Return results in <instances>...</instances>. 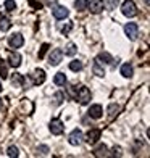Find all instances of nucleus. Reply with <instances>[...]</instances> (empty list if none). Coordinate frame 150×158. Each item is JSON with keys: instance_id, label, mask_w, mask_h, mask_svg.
Returning <instances> with one entry per match:
<instances>
[{"instance_id": "1", "label": "nucleus", "mask_w": 150, "mask_h": 158, "mask_svg": "<svg viewBox=\"0 0 150 158\" xmlns=\"http://www.w3.org/2000/svg\"><path fill=\"white\" fill-rule=\"evenodd\" d=\"M74 98L79 102V105H87L90 102V98H92V94H90V90L85 87V85H79L77 90H76Z\"/></svg>"}, {"instance_id": "2", "label": "nucleus", "mask_w": 150, "mask_h": 158, "mask_svg": "<svg viewBox=\"0 0 150 158\" xmlns=\"http://www.w3.org/2000/svg\"><path fill=\"white\" fill-rule=\"evenodd\" d=\"M121 11H123V15L127 16V18H134L137 15V6L132 0H124L123 5H121Z\"/></svg>"}, {"instance_id": "3", "label": "nucleus", "mask_w": 150, "mask_h": 158, "mask_svg": "<svg viewBox=\"0 0 150 158\" xmlns=\"http://www.w3.org/2000/svg\"><path fill=\"white\" fill-rule=\"evenodd\" d=\"M82 139H84V134H82L81 129H73V131H71V134L68 135V142H69V145H73V147L81 145Z\"/></svg>"}, {"instance_id": "4", "label": "nucleus", "mask_w": 150, "mask_h": 158, "mask_svg": "<svg viewBox=\"0 0 150 158\" xmlns=\"http://www.w3.org/2000/svg\"><path fill=\"white\" fill-rule=\"evenodd\" d=\"M124 34L129 40H135L139 35V26L135 23H126L124 24Z\"/></svg>"}, {"instance_id": "5", "label": "nucleus", "mask_w": 150, "mask_h": 158, "mask_svg": "<svg viewBox=\"0 0 150 158\" xmlns=\"http://www.w3.org/2000/svg\"><path fill=\"white\" fill-rule=\"evenodd\" d=\"M61 60H63V52L60 48H53L52 52L48 53V64H50V66H56V64H60Z\"/></svg>"}, {"instance_id": "6", "label": "nucleus", "mask_w": 150, "mask_h": 158, "mask_svg": "<svg viewBox=\"0 0 150 158\" xmlns=\"http://www.w3.org/2000/svg\"><path fill=\"white\" fill-rule=\"evenodd\" d=\"M105 8V2L103 0H90L87 3V10L90 13H94V15H98V13H102Z\"/></svg>"}, {"instance_id": "7", "label": "nucleus", "mask_w": 150, "mask_h": 158, "mask_svg": "<svg viewBox=\"0 0 150 158\" xmlns=\"http://www.w3.org/2000/svg\"><path fill=\"white\" fill-rule=\"evenodd\" d=\"M52 15H53L55 19H65V18H68V15H69V10L66 8V6L55 5L53 8H52Z\"/></svg>"}, {"instance_id": "8", "label": "nucleus", "mask_w": 150, "mask_h": 158, "mask_svg": "<svg viewBox=\"0 0 150 158\" xmlns=\"http://www.w3.org/2000/svg\"><path fill=\"white\" fill-rule=\"evenodd\" d=\"M23 44H24V37L19 32H15L8 37V45L11 48H19V47H23Z\"/></svg>"}, {"instance_id": "9", "label": "nucleus", "mask_w": 150, "mask_h": 158, "mask_svg": "<svg viewBox=\"0 0 150 158\" xmlns=\"http://www.w3.org/2000/svg\"><path fill=\"white\" fill-rule=\"evenodd\" d=\"M31 81H32L34 85L44 84V82H45V71H44V69H40V68L34 69V71H32V74H31Z\"/></svg>"}, {"instance_id": "10", "label": "nucleus", "mask_w": 150, "mask_h": 158, "mask_svg": "<svg viewBox=\"0 0 150 158\" xmlns=\"http://www.w3.org/2000/svg\"><path fill=\"white\" fill-rule=\"evenodd\" d=\"M87 114H89L92 119H100V118L103 116V108H102V105H98V103L90 105L89 110H87Z\"/></svg>"}, {"instance_id": "11", "label": "nucleus", "mask_w": 150, "mask_h": 158, "mask_svg": "<svg viewBox=\"0 0 150 158\" xmlns=\"http://www.w3.org/2000/svg\"><path fill=\"white\" fill-rule=\"evenodd\" d=\"M48 129H50V132H52L53 135H60V134H63V131H65V126H63L61 119H52L50 121Z\"/></svg>"}, {"instance_id": "12", "label": "nucleus", "mask_w": 150, "mask_h": 158, "mask_svg": "<svg viewBox=\"0 0 150 158\" xmlns=\"http://www.w3.org/2000/svg\"><path fill=\"white\" fill-rule=\"evenodd\" d=\"M100 134H102V132H100V129H89V131H87V134H85V142H87V143H90V145H94V143L95 142H98V139H100Z\"/></svg>"}, {"instance_id": "13", "label": "nucleus", "mask_w": 150, "mask_h": 158, "mask_svg": "<svg viewBox=\"0 0 150 158\" xmlns=\"http://www.w3.org/2000/svg\"><path fill=\"white\" fill-rule=\"evenodd\" d=\"M94 155L97 158H102V156H108V147L105 145V143H98V145L94 148Z\"/></svg>"}, {"instance_id": "14", "label": "nucleus", "mask_w": 150, "mask_h": 158, "mask_svg": "<svg viewBox=\"0 0 150 158\" xmlns=\"http://www.w3.org/2000/svg\"><path fill=\"white\" fill-rule=\"evenodd\" d=\"M92 71H94V74L98 76V77H103L105 76V68H103V63H100L97 58L94 61V64H92Z\"/></svg>"}, {"instance_id": "15", "label": "nucleus", "mask_w": 150, "mask_h": 158, "mask_svg": "<svg viewBox=\"0 0 150 158\" xmlns=\"http://www.w3.org/2000/svg\"><path fill=\"white\" fill-rule=\"evenodd\" d=\"M21 55L19 53H16V52H11L10 53V56H8V64L10 66H13V68H18L19 64H21Z\"/></svg>"}, {"instance_id": "16", "label": "nucleus", "mask_w": 150, "mask_h": 158, "mask_svg": "<svg viewBox=\"0 0 150 158\" xmlns=\"http://www.w3.org/2000/svg\"><path fill=\"white\" fill-rule=\"evenodd\" d=\"M10 82H11L13 87H23V84H24V76L19 74V73H15V74L11 76Z\"/></svg>"}, {"instance_id": "17", "label": "nucleus", "mask_w": 150, "mask_h": 158, "mask_svg": "<svg viewBox=\"0 0 150 158\" xmlns=\"http://www.w3.org/2000/svg\"><path fill=\"white\" fill-rule=\"evenodd\" d=\"M119 111H121V106L116 105V103H111V105L108 106V110H106V113H108V118H110V119L116 118Z\"/></svg>"}, {"instance_id": "18", "label": "nucleus", "mask_w": 150, "mask_h": 158, "mask_svg": "<svg viewBox=\"0 0 150 158\" xmlns=\"http://www.w3.org/2000/svg\"><path fill=\"white\" fill-rule=\"evenodd\" d=\"M10 27H11V21L6 18V16H0V31L6 32Z\"/></svg>"}, {"instance_id": "19", "label": "nucleus", "mask_w": 150, "mask_h": 158, "mask_svg": "<svg viewBox=\"0 0 150 158\" xmlns=\"http://www.w3.org/2000/svg\"><path fill=\"white\" fill-rule=\"evenodd\" d=\"M134 73V69L129 63H124V64H121V74H123V77H131Z\"/></svg>"}, {"instance_id": "20", "label": "nucleus", "mask_w": 150, "mask_h": 158, "mask_svg": "<svg viewBox=\"0 0 150 158\" xmlns=\"http://www.w3.org/2000/svg\"><path fill=\"white\" fill-rule=\"evenodd\" d=\"M87 3L89 0H74V8L77 11H85L87 10Z\"/></svg>"}, {"instance_id": "21", "label": "nucleus", "mask_w": 150, "mask_h": 158, "mask_svg": "<svg viewBox=\"0 0 150 158\" xmlns=\"http://www.w3.org/2000/svg\"><path fill=\"white\" fill-rule=\"evenodd\" d=\"M53 82L56 84V85H65L66 84V76H65V73H56L55 74V77H53Z\"/></svg>"}, {"instance_id": "22", "label": "nucleus", "mask_w": 150, "mask_h": 158, "mask_svg": "<svg viewBox=\"0 0 150 158\" xmlns=\"http://www.w3.org/2000/svg\"><path fill=\"white\" fill-rule=\"evenodd\" d=\"M97 60H98L100 63H105V64H110V63L113 61V58H111V55H110V53H106V52H103V53H100V55L97 56Z\"/></svg>"}, {"instance_id": "23", "label": "nucleus", "mask_w": 150, "mask_h": 158, "mask_svg": "<svg viewBox=\"0 0 150 158\" xmlns=\"http://www.w3.org/2000/svg\"><path fill=\"white\" fill-rule=\"evenodd\" d=\"M76 50H77V48H76V45L73 44V42H69V44L65 47V50H61V52L65 53V55H68V56H73V55L76 53Z\"/></svg>"}, {"instance_id": "24", "label": "nucleus", "mask_w": 150, "mask_h": 158, "mask_svg": "<svg viewBox=\"0 0 150 158\" xmlns=\"http://www.w3.org/2000/svg\"><path fill=\"white\" fill-rule=\"evenodd\" d=\"M0 77L2 79H6L8 77V66L3 60H0Z\"/></svg>"}, {"instance_id": "25", "label": "nucleus", "mask_w": 150, "mask_h": 158, "mask_svg": "<svg viewBox=\"0 0 150 158\" xmlns=\"http://www.w3.org/2000/svg\"><path fill=\"white\" fill-rule=\"evenodd\" d=\"M69 69L71 71H76V73H77V71H81L82 69V61L81 60H73V61L69 63Z\"/></svg>"}, {"instance_id": "26", "label": "nucleus", "mask_w": 150, "mask_h": 158, "mask_svg": "<svg viewBox=\"0 0 150 158\" xmlns=\"http://www.w3.org/2000/svg\"><path fill=\"white\" fill-rule=\"evenodd\" d=\"M6 155H8V156H13V158H16V156L19 155V152H18V147H15V145H10L8 148H6Z\"/></svg>"}, {"instance_id": "27", "label": "nucleus", "mask_w": 150, "mask_h": 158, "mask_svg": "<svg viewBox=\"0 0 150 158\" xmlns=\"http://www.w3.org/2000/svg\"><path fill=\"white\" fill-rule=\"evenodd\" d=\"M5 8H6V11H15L16 10V2H15V0H6V2H5Z\"/></svg>"}, {"instance_id": "28", "label": "nucleus", "mask_w": 150, "mask_h": 158, "mask_svg": "<svg viewBox=\"0 0 150 158\" xmlns=\"http://www.w3.org/2000/svg\"><path fill=\"white\" fill-rule=\"evenodd\" d=\"M71 29H73V23H71V21H68V23H66L65 26H61V27H60L61 34H65V35H66V34H69V31H71Z\"/></svg>"}, {"instance_id": "29", "label": "nucleus", "mask_w": 150, "mask_h": 158, "mask_svg": "<svg viewBox=\"0 0 150 158\" xmlns=\"http://www.w3.org/2000/svg\"><path fill=\"white\" fill-rule=\"evenodd\" d=\"M105 5L108 6L110 10H115L116 6L119 5V0H106V2H105Z\"/></svg>"}, {"instance_id": "30", "label": "nucleus", "mask_w": 150, "mask_h": 158, "mask_svg": "<svg viewBox=\"0 0 150 158\" xmlns=\"http://www.w3.org/2000/svg\"><path fill=\"white\" fill-rule=\"evenodd\" d=\"M63 98H65V95H63L61 92H56V94L53 95V100H55L53 105H60V103L63 102Z\"/></svg>"}, {"instance_id": "31", "label": "nucleus", "mask_w": 150, "mask_h": 158, "mask_svg": "<svg viewBox=\"0 0 150 158\" xmlns=\"http://www.w3.org/2000/svg\"><path fill=\"white\" fill-rule=\"evenodd\" d=\"M47 50H48V44H44L40 47V52H39V58H44L45 53H47Z\"/></svg>"}, {"instance_id": "32", "label": "nucleus", "mask_w": 150, "mask_h": 158, "mask_svg": "<svg viewBox=\"0 0 150 158\" xmlns=\"http://www.w3.org/2000/svg\"><path fill=\"white\" fill-rule=\"evenodd\" d=\"M39 150H40V153H44V155H47V153H48V147H47V145H40V147H39Z\"/></svg>"}, {"instance_id": "33", "label": "nucleus", "mask_w": 150, "mask_h": 158, "mask_svg": "<svg viewBox=\"0 0 150 158\" xmlns=\"http://www.w3.org/2000/svg\"><path fill=\"white\" fill-rule=\"evenodd\" d=\"M111 155H118V156H121V155H123V153H121V148L119 147H115V148H113V153Z\"/></svg>"}, {"instance_id": "34", "label": "nucleus", "mask_w": 150, "mask_h": 158, "mask_svg": "<svg viewBox=\"0 0 150 158\" xmlns=\"http://www.w3.org/2000/svg\"><path fill=\"white\" fill-rule=\"evenodd\" d=\"M45 5H48V6L56 5V0H45Z\"/></svg>"}, {"instance_id": "35", "label": "nucleus", "mask_w": 150, "mask_h": 158, "mask_svg": "<svg viewBox=\"0 0 150 158\" xmlns=\"http://www.w3.org/2000/svg\"><path fill=\"white\" fill-rule=\"evenodd\" d=\"M2 106H3V102H2V98H0V110H2Z\"/></svg>"}, {"instance_id": "36", "label": "nucleus", "mask_w": 150, "mask_h": 158, "mask_svg": "<svg viewBox=\"0 0 150 158\" xmlns=\"http://www.w3.org/2000/svg\"><path fill=\"white\" fill-rule=\"evenodd\" d=\"M2 89H3V87H2V82H0V92H2Z\"/></svg>"}, {"instance_id": "37", "label": "nucleus", "mask_w": 150, "mask_h": 158, "mask_svg": "<svg viewBox=\"0 0 150 158\" xmlns=\"http://www.w3.org/2000/svg\"><path fill=\"white\" fill-rule=\"evenodd\" d=\"M144 2H145V5H148V0H144Z\"/></svg>"}]
</instances>
